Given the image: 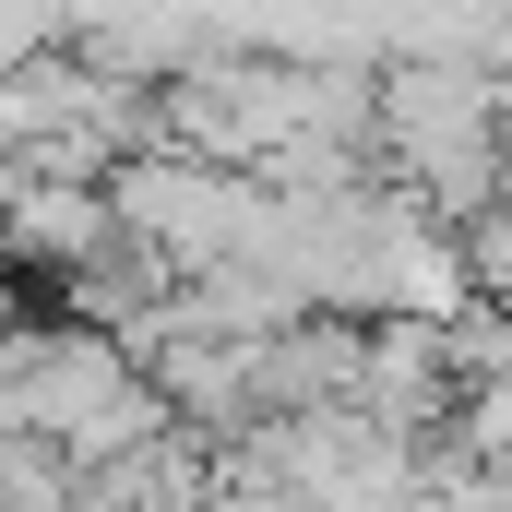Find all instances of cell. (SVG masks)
I'll list each match as a JSON object with an SVG mask.
<instances>
[{"label":"cell","mask_w":512,"mask_h":512,"mask_svg":"<svg viewBox=\"0 0 512 512\" xmlns=\"http://www.w3.org/2000/svg\"><path fill=\"white\" fill-rule=\"evenodd\" d=\"M382 167L393 191L441 227H477L501 203V143H512V84L501 72H453V60H393L382 72Z\"/></svg>","instance_id":"cell-1"},{"label":"cell","mask_w":512,"mask_h":512,"mask_svg":"<svg viewBox=\"0 0 512 512\" xmlns=\"http://www.w3.org/2000/svg\"><path fill=\"white\" fill-rule=\"evenodd\" d=\"M108 215H120V239L167 286H191V274H227V262L262 251V215H274V179H239V167H203V155H179V143H143L108 167Z\"/></svg>","instance_id":"cell-2"},{"label":"cell","mask_w":512,"mask_h":512,"mask_svg":"<svg viewBox=\"0 0 512 512\" xmlns=\"http://www.w3.org/2000/svg\"><path fill=\"white\" fill-rule=\"evenodd\" d=\"M120 215H108V179H24L12 191V239L0 262H24V274H60V286H84L96 262H120Z\"/></svg>","instance_id":"cell-3"},{"label":"cell","mask_w":512,"mask_h":512,"mask_svg":"<svg viewBox=\"0 0 512 512\" xmlns=\"http://www.w3.org/2000/svg\"><path fill=\"white\" fill-rule=\"evenodd\" d=\"M465 274H477V310H512V203L465 227Z\"/></svg>","instance_id":"cell-4"},{"label":"cell","mask_w":512,"mask_h":512,"mask_svg":"<svg viewBox=\"0 0 512 512\" xmlns=\"http://www.w3.org/2000/svg\"><path fill=\"white\" fill-rule=\"evenodd\" d=\"M501 203H512V143H501Z\"/></svg>","instance_id":"cell-5"}]
</instances>
